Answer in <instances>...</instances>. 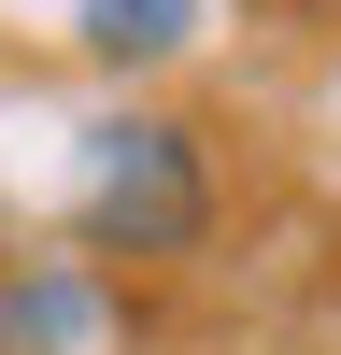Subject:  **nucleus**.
<instances>
[{
	"instance_id": "1",
	"label": "nucleus",
	"mask_w": 341,
	"mask_h": 355,
	"mask_svg": "<svg viewBox=\"0 0 341 355\" xmlns=\"http://www.w3.org/2000/svg\"><path fill=\"white\" fill-rule=\"evenodd\" d=\"M85 227H100L114 256H185L199 227H213V171H199V142L170 128V114H128V128H100Z\"/></svg>"
},
{
	"instance_id": "2",
	"label": "nucleus",
	"mask_w": 341,
	"mask_h": 355,
	"mask_svg": "<svg viewBox=\"0 0 341 355\" xmlns=\"http://www.w3.org/2000/svg\"><path fill=\"white\" fill-rule=\"evenodd\" d=\"M199 28V0H85V57H114V71H128V57H170Z\"/></svg>"
}]
</instances>
